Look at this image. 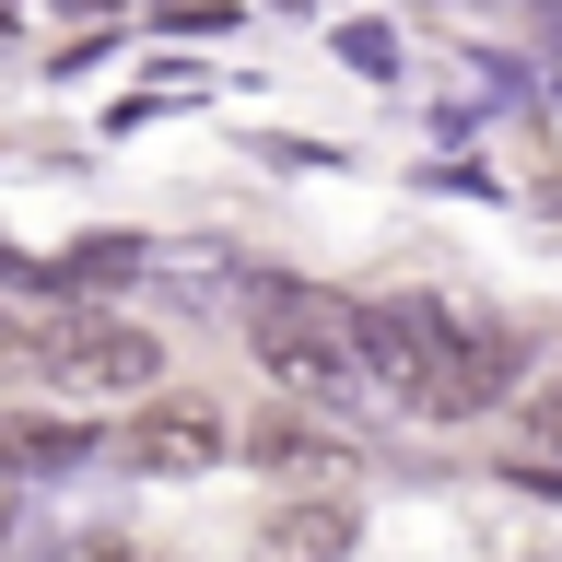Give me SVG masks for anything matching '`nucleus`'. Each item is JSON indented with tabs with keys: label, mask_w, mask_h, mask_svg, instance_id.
I'll list each match as a JSON object with an SVG mask.
<instances>
[{
	"label": "nucleus",
	"mask_w": 562,
	"mask_h": 562,
	"mask_svg": "<svg viewBox=\"0 0 562 562\" xmlns=\"http://www.w3.org/2000/svg\"><path fill=\"white\" fill-rule=\"evenodd\" d=\"M363 363H375V398H398L422 422H481V411L516 398V340L481 328V316H457V305H434V293L363 305Z\"/></svg>",
	"instance_id": "obj_1"
},
{
	"label": "nucleus",
	"mask_w": 562,
	"mask_h": 562,
	"mask_svg": "<svg viewBox=\"0 0 562 562\" xmlns=\"http://www.w3.org/2000/svg\"><path fill=\"white\" fill-rule=\"evenodd\" d=\"M246 340L270 363V386L293 411H363L375 398V363H363V305H340L328 281H293L270 270L246 293Z\"/></svg>",
	"instance_id": "obj_2"
},
{
	"label": "nucleus",
	"mask_w": 562,
	"mask_h": 562,
	"mask_svg": "<svg viewBox=\"0 0 562 562\" xmlns=\"http://www.w3.org/2000/svg\"><path fill=\"white\" fill-rule=\"evenodd\" d=\"M105 457H117L130 481H200V469H223V422H211L200 398H140V411L105 434Z\"/></svg>",
	"instance_id": "obj_4"
},
{
	"label": "nucleus",
	"mask_w": 562,
	"mask_h": 562,
	"mask_svg": "<svg viewBox=\"0 0 562 562\" xmlns=\"http://www.w3.org/2000/svg\"><path fill=\"white\" fill-rule=\"evenodd\" d=\"M105 434L94 422H0V469H24V481H59V469H94Z\"/></svg>",
	"instance_id": "obj_6"
},
{
	"label": "nucleus",
	"mask_w": 562,
	"mask_h": 562,
	"mask_svg": "<svg viewBox=\"0 0 562 562\" xmlns=\"http://www.w3.org/2000/svg\"><path fill=\"white\" fill-rule=\"evenodd\" d=\"M24 539V469H0V551Z\"/></svg>",
	"instance_id": "obj_9"
},
{
	"label": "nucleus",
	"mask_w": 562,
	"mask_h": 562,
	"mask_svg": "<svg viewBox=\"0 0 562 562\" xmlns=\"http://www.w3.org/2000/svg\"><path fill=\"white\" fill-rule=\"evenodd\" d=\"M351 551H363V516H351L340 492H293L246 539V562H351Z\"/></svg>",
	"instance_id": "obj_5"
},
{
	"label": "nucleus",
	"mask_w": 562,
	"mask_h": 562,
	"mask_svg": "<svg viewBox=\"0 0 562 562\" xmlns=\"http://www.w3.org/2000/svg\"><path fill=\"white\" fill-rule=\"evenodd\" d=\"M47 375L70 398H140L165 375V351H153V328H117V316H59L47 328Z\"/></svg>",
	"instance_id": "obj_3"
},
{
	"label": "nucleus",
	"mask_w": 562,
	"mask_h": 562,
	"mask_svg": "<svg viewBox=\"0 0 562 562\" xmlns=\"http://www.w3.org/2000/svg\"><path fill=\"white\" fill-rule=\"evenodd\" d=\"M94 562H153V551H130V539H105V551H94Z\"/></svg>",
	"instance_id": "obj_10"
},
{
	"label": "nucleus",
	"mask_w": 562,
	"mask_h": 562,
	"mask_svg": "<svg viewBox=\"0 0 562 562\" xmlns=\"http://www.w3.org/2000/svg\"><path fill=\"white\" fill-rule=\"evenodd\" d=\"M24 363H47V328H12L0 316V375H24Z\"/></svg>",
	"instance_id": "obj_8"
},
{
	"label": "nucleus",
	"mask_w": 562,
	"mask_h": 562,
	"mask_svg": "<svg viewBox=\"0 0 562 562\" xmlns=\"http://www.w3.org/2000/svg\"><path fill=\"white\" fill-rule=\"evenodd\" d=\"M258 469H281V481H328V469H340V446H328L316 422L270 411V422H258Z\"/></svg>",
	"instance_id": "obj_7"
}]
</instances>
